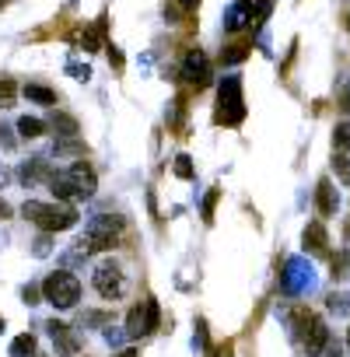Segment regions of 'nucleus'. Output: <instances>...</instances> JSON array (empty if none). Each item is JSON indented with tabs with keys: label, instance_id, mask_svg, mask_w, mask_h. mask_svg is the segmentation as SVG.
Returning <instances> with one entry per match:
<instances>
[{
	"label": "nucleus",
	"instance_id": "ea45409f",
	"mask_svg": "<svg viewBox=\"0 0 350 357\" xmlns=\"http://www.w3.org/2000/svg\"><path fill=\"white\" fill-rule=\"evenodd\" d=\"M4 218H11V207H8L4 200H0V221H4Z\"/></svg>",
	"mask_w": 350,
	"mask_h": 357
},
{
	"label": "nucleus",
	"instance_id": "c756f323",
	"mask_svg": "<svg viewBox=\"0 0 350 357\" xmlns=\"http://www.w3.org/2000/svg\"><path fill=\"white\" fill-rule=\"evenodd\" d=\"M39 294H43V287H36V284L22 287V298H25V305H39Z\"/></svg>",
	"mask_w": 350,
	"mask_h": 357
},
{
	"label": "nucleus",
	"instance_id": "4be33fe9",
	"mask_svg": "<svg viewBox=\"0 0 350 357\" xmlns=\"http://www.w3.org/2000/svg\"><path fill=\"white\" fill-rule=\"evenodd\" d=\"M333 172H336L340 183H347V186H350V158H347L343 151H336V154H333Z\"/></svg>",
	"mask_w": 350,
	"mask_h": 357
},
{
	"label": "nucleus",
	"instance_id": "cd10ccee",
	"mask_svg": "<svg viewBox=\"0 0 350 357\" xmlns=\"http://www.w3.org/2000/svg\"><path fill=\"white\" fill-rule=\"evenodd\" d=\"M329 312H336V315L350 312V298L347 294H329Z\"/></svg>",
	"mask_w": 350,
	"mask_h": 357
},
{
	"label": "nucleus",
	"instance_id": "a19ab883",
	"mask_svg": "<svg viewBox=\"0 0 350 357\" xmlns=\"http://www.w3.org/2000/svg\"><path fill=\"white\" fill-rule=\"evenodd\" d=\"M116 357H137V350H133V347H126V350H119Z\"/></svg>",
	"mask_w": 350,
	"mask_h": 357
},
{
	"label": "nucleus",
	"instance_id": "39448f33",
	"mask_svg": "<svg viewBox=\"0 0 350 357\" xmlns=\"http://www.w3.org/2000/svg\"><path fill=\"white\" fill-rule=\"evenodd\" d=\"M43 298H46L53 308L67 312V308H74V305L81 301V280H77L74 273H67V270H56V273H50V277L43 280Z\"/></svg>",
	"mask_w": 350,
	"mask_h": 357
},
{
	"label": "nucleus",
	"instance_id": "c85d7f7f",
	"mask_svg": "<svg viewBox=\"0 0 350 357\" xmlns=\"http://www.w3.org/2000/svg\"><path fill=\"white\" fill-rule=\"evenodd\" d=\"M81 326H109V312H84Z\"/></svg>",
	"mask_w": 350,
	"mask_h": 357
},
{
	"label": "nucleus",
	"instance_id": "473e14b6",
	"mask_svg": "<svg viewBox=\"0 0 350 357\" xmlns=\"http://www.w3.org/2000/svg\"><path fill=\"white\" fill-rule=\"evenodd\" d=\"M193 343H197V347H200V350H204V347H207V322H204V319H200V322H197V336H193Z\"/></svg>",
	"mask_w": 350,
	"mask_h": 357
},
{
	"label": "nucleus",
	"instance_id": "393cba45",
	"mask_svg": "<svg viewBox=\"0 0 350 357\" xmlns=\"http://www.w3.org/2000/svg\"><path fill=\"white\" fill-rule=\"evenodd\" d=\"M175 175H179V178H193V158L190 154L175 158Z\"/></svg>",
	"mask_w": 350,
	"mask_h": 357
},
{
	"label": "nucleus",
	"instance_id": "49530a36",
	"mask_svg": "<svg viewBox=\"0 0 350 357\" xmlns=\"http://www.w3.org/2000/svg\"><path fill=\"white\" fill-rule=\"evenodd\" d=\"M4 4H8V0H0V8H4Z\"/></svg>",
	"mask_w": 350,
	"mask_h": 357
},
{
	"label": "nucleus",
	"instance_id": "e433bc0d",
	"mask_svg": "<svg viewBox=\"0 0 350 357\" xmlns=\"http://www.w3.org/2000/svg\"><path fill=\"white\" fill-rule=\"evenodd\" d=\"M109 60H112V67H116V70L123 67V53H119L116 46H109Z\"/></svg>",
	"mask_w": 350,
	"mask_h": 357
},
{
	"label": "nucleus",
	"instance_id": "6e6552de",
	"mask_svg": "<svg viewBox=\"0 0 350 357\" xmlns=\"http://www.w3.org/2000/svg\"><path fill=\"white\" fill-rule=\"evenodd\" d=\"M280 287H284V294H305V291H312L315 287V270H312V263L308 259H301V256H294V259H287V266H284V277H280Z\"/></svg>",
	"mask_w": 350,
	"mask_h": 357
},
{
	"label": "nucleus",
	"instance_id": "37998d69",
	"mask_svg": "<svg viewBox=\"0 0 350 357\" xmlns=\"http://www.w3.org/2000/svg\"><path fill=\"white\" fill-rule=\"evenodd\" d=\"M347 32H350V15H347Z\"/></svg>",
	"mask_w": 350,
	"mask_h": 357
},
{
	"label": "nucleus",
	"instance_id": "72a5a7b5",
	"mask_svg": "<svg viewBox=\"0 0 350 357\" xmlns=\"http://www.w3.org/2000/svg\"><path fill=\"white\" fill-rule=\"evenodd\" d=\"M214 200H218V190H214V193H211V197L204 200V218H207V221L214 218Z\"/></svg>",
	"mask_w": 350,
	"mask_h": 357
},
{
	"label": "nucleus",
	"instance_id": "f704fd0d",
	"mask_svg": "<svg viewBox=\"0 0 350 357\" xmlns=\"http://www.w3.org/2000/svg\"><path fill=\"white\" fill-rule=\"evenodd\" d=\"M326 357H343V343H340V340H336V343L329 340V343H326Z\"/></svg>",
	"mask_w": 350,
	"mask_h": 357
},
{
	"label": "nucleus",
	"instance_id": "a878e982",
	"mask_svg": "<svg viewBox=\"0 0 350 357\" xmlns=\"http://www.w3.org/2000/svg\"><path fill=\"white\" fill-rule=\"evenodd\" d=\"M245 56H249V46H228V50L221 53V60H225V63H242Z\"/></svg>",
	"mask_w": 350,
	"mask_h": 357
},
{
	"label": "nucleus",
	"instance_id": "a18cd8bd",
	"mask_svg": "<svg viewBox=\"0 0 350 357\" xmlns=\"http://www.w3.org/2000/svg\"><path fill=\"white\" fill-rule=\"evenodd\" d=\"M0 333H4V319H0Z\"/></svg>",
	"mask_w": 350,
	"mask_h": 357
},
{
	"label": "nucleus",
	"instance_id": "79ce46f5",
	"mask_svg": "<svg viewBox=\"0 0 350 357\" xmlns=\"http://www.w3.org/2000/svg\"><path fill=\"white\" fill-rule=\"evenodd\" d=\"M347 235H350V231H347ZM343 263L350 266V242H347V252H343Z\"/></svg>",
	"mask_w": 350,
	"mask_h": 357
},
{
	"label": "nucleus",
	"instance_id": "4c0bfd02",
	"mask_svg": "<svg viewBox=\"0 0 350 357\" xmlns=\"http://www.w3.org/2000/svg\"><path fill=\"white\" fill-rule=\"evenodd\" d=\"M340 105H343V112H350V84L340 91Z\"/></svg>",
	"mask_w": 350,
	"mask_h": 357
},
{
	"label": "nucleus",
	"instance_id": "f8f14e48",
	"mask_svg": "<svg viewBox=\"0 0 350 357\" xmlns=\"http://www.w3.org/2000/svg\"><path fill=\"white\" fill-rule=\"evenodd\" d=\"M50 175H53V165L46 158H29L22 168H18V178L25 186H36V183H50Z\"/></svg>",
	"mask_w": 350,
	"mask_h": 357
},
{
	"label": "nucleus",
	"instance_id": "2f4dec72",
	"mask_svg": "<svg viewBox=\"0 0 350 357\" xmlns=\"http://www.w3.org/2000/svg\"><path fill=\"white\" fill-rule=\"evenodd\" d=\"M102 336H105V343H109V347H119V343H123V333H119L116 326H105V333H102Z\"/></svg>",
	"mask_w": 350,
	"mask_h": 357
},
{
	"label": "nucleus",
	"instance_id": "ddd939ff",
	"mask_svg": "<svg viewBox=\"0 0 350 357\" xmlns=\"http://www.w3.org/2000/svg\"><path fill=\"white\" fill-rule=\"evenodd\" d=\"M315 207H319L322 218H333L340 211V193H336V186L329 183V178H322V183L315 186Z\"/></svg>",
	"mask_w": 350,
	"mask_h": 357
},
{
	"label": "nucleus",
	"instance_id": "20e7f679",
	"mask_svg": "<svg viewBox=\"0 0 350 357\" xmlns=\"http://www.w3.org/2000/svg\"><path fill=\"white\" fill-rule=\"evenodd\" d=\"M287 319H291V333H294V340L301 343V350H305L308 357H319V354L326 350V343H329L326 322H322L315 312H308V308H298V312H291Z\"/></svg>",
	"mask_w": 350,
	"mask_h": 357
},
{
	"label": "nucleus",
	"instance_id": "5701e85b",
	"mask_svg": "<svg viewBox=\"0 0 350 357\" xmlns=\"http://www.w3.org/2000/svg\"><path fill=\"white\" fill-rule=\"evenodd\" d=\"M333 151H350V123H336V130H333Z\"/></svg>",
	"mask_w": 350,
	"mask_h": 357
},
{
	"label": "nucleus",
	"instance_id": "58836bf2",
	"mask_svg": "<svg viewBox=\"0 0 350 357\" xmlns=\"http://www.w3.org/2000/svg\"><path fill=\"white\" fill-rule=\"evenodd\" d=\"M8 183H11V172H8V168H4V165H0V190H4V186H8Z\"/></svg>",
	"mask_w": 350,
	"mask_h": 357
},
{
	"label": "nucleus",
	"instance_id": "4468645a",
	"mask_svg": "<svg viewBox=\"0 0 350 357\" xmlns=\"http://www.w3.org/2000/svg\"><path fill=\"white\" fill-rule=\"evenodd\" d=\"M305 252H312V256H329V235H326V228H322L319 221H312V225L305 228Z\"/></svg>",
	"mask_w": 350,
	"mask_h": 357
},
{
	"label": "nucleus",
	"instance_id": "aec40b11",
	"mask_svg": "<svg viewBox=\"0 0 350 357\" xmlns=\"http://www.w3.org/2000/svg\"><path fill=\"white\" fill-rule=\"evenodd\" d=\"M18 133H22L25 140H36V137L46 133V123L36 119V116H22V119H18Z\"/></svg>",
	"mask_w": 350,
	"mask_h": 357
},
{
	"label": "nucleus",
	"instance_id": "0eeeda50",
	"mask_svg": "<svg viewBox=\"0 0 350 357\" xmlns=\"http://www.w3.org/2000/svg\"><path fill=\"white\" fill-rule=\"evenodd\" d=\"M91 284H95V291L105 301H119L126 294V273H123V266L116 259H102L95 266V273H91Z\"/></svg>",
	"mask_w": 350,
	"mask_h": 357
},
{
	"label": "nucleus",
	"instance_id": "9d476101",
	"mask_svg": "<svg viewBox=\"0 0 350 357\" xmlns=\"http://www.w3.org/2000/svg\"><path fill=\"white\" fill-rule=\"evenodd\" d=\"M183 77H186L193 88H207V84H211V60H207L200 50H190L186 60H183Z\"/></svg>",
	"mask_w": 350,
	"mask_h": 357
},
{
	"label": "nucleus",
	"instance_id": "a211bd4d",
	"mask_svg": "<svg viewBox=\"0 0 350 357\" xmlns=\"http://www.w3.org/2000/svg\"><path fill=\"white\" fill-rule=\"evenodd\" d=\"M242 8H245L249 22H266L273 11V0H242Z\"/></svg>",
	"mask_w": 350,
	"mask_h": 357
},
{
	"label": "nucleus",
	"instance_id": "6ab92c4d",
	"mask_svg": "<svg viewBox=\"0 0 350 357\" xmlns=\"http://www.w3.org/2000/svg\"><path fill=\"white\" fill-rule=\"evenodd\" d=\"M25 98L39 102V105H56V91L46 88V84H25Z\"/></svg>",
	"mask_w": 350,
	"mask_h": 357
},
{
	"label": "nucleus",
	"instance_id": "7c9ffc66",
	"mask_svg": "<svg viewBox=\"0 0 350 357\" xmlns=\"http://www.w3.org/2000/svg\"><path fill=\"white\" fill-rule=\"evenodd\" d=\"M15 91H18V84H15L11 77H0V98H4V102H8V98H11Z\"/></svg>",
	"mask_w": 350,
	"mask_h": 357
},
{
	"label": "nucleus",
	"instance_id": "c9c22d12",
	"mask_svg": "<svg viewBox=\"0 0 350 357\" xmlns=\"http://www.w3.org/2000/svg\"><path fill=\"white\" fill-rule=\"evenodd\" d=\"M0 144H4L8 151L15 147V137H11V130H8V126H0Z\"/></svg>",
	"mask_w": 350,
	"mask_h": 357
},
{
	"label": "nucleus",
	"instance_id": "9b49d317",
	"mask_svg": "<svg viewBox=\"0 0 350 357\" xmlns=\"http://www.w3.org/2000/svg\"><path fill=\"white\" fill-rule=\"evenodd\" d=\"M46 329H50V336H53V343H56V354H60V357H74V354L81 350V343H77V336L70 333V326H67V322L50 319V322H46Z\"/></svg>",
	"mask_w": 350,
	"mask_h": 357
},
{
	"label": "nucleus",
	"instance_id": "7ed1b4c3",
	"mask_svg": "<svg viewBox=\"0 0 350 357\" xmlns=\"http://www.w3.org/2000/svg\"><path fill=\"white\" fill-rule=\"evenodd\" d=\"M22 214L32 221V225H39L43 231H70L74 225H77V211L70 207V204H39V200H25L22 204Z\"/></svg>",
	"mask_w": 350,
	"mask_h": 357
},
{
	"label": "nucleus",
	"instance_id": "f257e3e1",
	"mask_svg": "<svg viewBox=\"0 0 350 357\" xmlns=\"http://www.w3.org/2000/svg\"><path fill=\"white\" fill-rule=\"evenodd\" d=\"M46 186L53 190V197H56V200L70 204V200H88V197H95L98 178H95V172H91V165H88V161H74L70 168L53 172Z\"/></svg>",
	"mask_w": 350,
	"mask_h": 357
},
{
	"label": "nucleus",
	"instance_id": "f03ea898",
	"mask_svg": "<svg viewBox=\"0 0 350 357\" xmlns=\"http://www.w3.org/2000/svg\"><path fill=\"white\" fill-rule=\"evenodd\" d=\"M123 228H126L123 218H116V214H98V218H91V221L84 225V235H81L74 245H77L84 256H88V252H105V249H112V245L119 242Z\"/></svg>",
	"mask_w": 350,
	"mask_h": 357
},
{
	"label": "nucleus",
	"instance_id": "412c9836",
	"mask_svg": "<svg viewBox=\"0 0 350 357\" xmlns=\"http://www.w3.org/2000/svg\"><path fill=\"white\" fill-rule=\"evenodd\" d=\"M8 354H11V357H32V354H36V336H32V333H22V336L11 343Z\"/></svg>",
	"mask_w": 350,
	"mask_h": 357
},
{
	"label": "nucleus",
	"instance_id": "bb28decb",
	"mask_svg": "<svg viewBox=\"0 0 350 357\" xmlns=\"http://www.w3.org/2000/svg\"><path fill=\"white\" fill-rule=\"evenodd\" d=\"M67 74L77 77V81H88L91 77V67L88 63H77V60H67Z\"/></svg>",
	"mask_w": 350,
	"mask_h": 357
},
{
	"label": "nucleus",
	"instance_id": "1a4fd4ad",
	"mask_svg": "<svg viewBox=\"0 0 350 357\" xmlns=\"http://www.w3.org/2000/svg\"><path fill=\"white\" fill-rule=\"evenodd\" d=\"M158 319H161L158 301H154V298H144V301H140L137 308H130V315H126V336H130V340L151 336V333L158 329Z\"/></svg>",
	"mask_w": 350,
	"mask_h": 357
},
{
	"label": "nucleus",
	"instance_id": "f3484780",
	"mask_svg": "<svg viewBox=\"0 0 350 357\" xmlns=\"http://www.w3.org/2000/svg\"><path fill=\"white\" fill-rule=\"evenodd\" d=\"M221 25H225V32H242V29L249 25V15H245V8H242V0L225 11V22H221Z\"/></svg>",
	"mask_w": 350,
	"mask_h": 357
},
{
	"label": "nucleus",
	"instance_id": "dca6fc26",
	"mask_svg": "<svg viewBox=\"0 0 350 357\" xmlns=\"http://www.w3.org/2000/svg\"><path fill=\"white\" fill-rule=\"evenodd\" d=\"M50 130H56V137H77V133H81L77 119L67 116V112H53V116H50Z\"/></svg>",
	"mask_w": 350,
	"mask_h": 357
},
{
	"label": "nucleus",
	"instance_id": "423d86ee",
	"mask_svg": "<svg viewBox=\"0 0 350 357\" xmlns=\"http://www.w3.org/2000/svg\"><path fill=\"white\" fill-rule=\"evenodd\" d=\"M245 119V98H242V81L238 74H228L218 88V123L238 126Z\"/></svg>",
	"mask_w": 350,
	"mask_h": 357
},
{
	"label": "nucleus",
	"instance_id": "2eb2a0df",
	"mask_svg": "<svg viewBox=\"0 0 350 357\" xmlns=\"http://www.w3.org/2000/svg\"><path fill=\"white\" fill-rule=\"evenodd\" d=\"M53 154H56V158H84L88 147H84V140H77V137H56Z\"/></svg>",
	"mask_w": 350,
	"mask_h": 357
},
{
	"label": "nucleus",
	"instance_id": "b1692460",
	"mask_svg": "<svg viewBox=\"0 0 350 357\" xmlns=\"http://www.w3.org/2000/svg\"><path fill=\"white\" fill-rule=\"evenodd\" d=\"M50 252H53V238H50V231H43V235L32 242V256H36V259H46Z\"/></svg>",
	"mask_w": 350,
	"mask_h": 357
},
{
	"label": "nucleus",
	"instance_id": "c03bdc74",
	"mask_svg": "<svg viewBox=\"0 0 350 357\" xmlns=\"http://www.w3.org/2000/svg\"><path fill=\"white\" fill-rule=\"evenodd\" d=\"M347 350H350V333H347Z\"/></svg>",
	"mask_w": 350,
	"mask_h": 357
}]
</instances>
